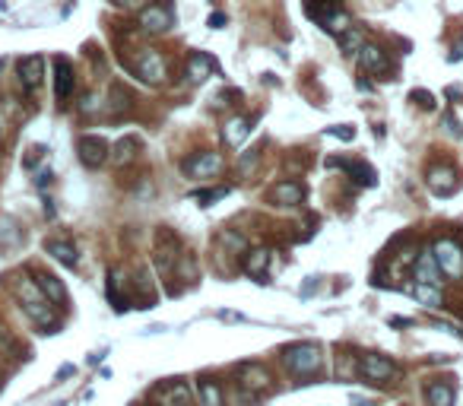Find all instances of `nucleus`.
Listing matches in <instances>:
<instances>
[{
    "instance_id": "f257e3e1",
    "label": "nucleus",
    "mask_w": 463,
    "mask_h": 406,
    "mask_svg": "<svg viewBox=\"0 0 463 406\" xmlns=\"http://www.w3.org/2000/svg\"><path fill=\"white\" fill-rule=\"evenodd\" d=\"M283 362L292 375H314L321 365V349L314 343H292L283 349Z\"/></svg>"
},
{
    "instance_id": "f03ea898",
    "label": "nucleus",
    "mask_w": 463,
    "mask_h": 406,
    "mask_svg": "<svg viewBox=\"0 0 463 406\" xmlns=\"http://www.w3.org/2000/svg\"><path fill=\"white\" fill-rule=\"evenodd\" d=\"M432 254H435V261H438L441 276H448V279L463 276V248L454 238H438L432 245Z\"/></svg>"
},
{
    "instance_id": "7ed1b4c3",
    "label": "nucleus",
    "mask_w": 463,
    "mask_h": 406,
    "mask_svg": "<svg viewBox=\"0 0 463 406\" xmlns=\"http://www.w3.org/2000/svg\"><path fill=\"white\" fill-rule=\"evenodd\" d=\"M76 152H80V162L86 168H98L108 162V152H112V146H108V140L98 134H82L80 140H76Z\"/></svg>"
},
{
    "instance_id": "20e7f679",
    "label": "nucleus",
    "mask_w": 463,
    "mask_h": 406,
    "mask_svg": "<svg viewBox=\"0 0 463 406\" xmlns=\"http://www.w3.org/2000/svg\"><path fill=\"white\" fill-rule=\"evenodd\" d=\"M426 184H428V191H432L435 197H451L460 181H457L454 166H432V168H428V175H426Z\"/></svg>"
},
{
    "instance_id": "39448f33",
    "label": "nucleus",
    "mask_w": 463,
    "mask_h": 406,
    "mask_svg": "<svg viewBox=\"0 0 463 406\" xmlns=\"http://www.w3.org/2000/svg\"><path fill=\"white\" fill-rule=\"evenodd\" d=\"M330 168H343L359 188H374L378 184V172H374L368 162H349V159H327Z\"/></svg>"
},
{
    "instance_id": "423d86ee",
    "label": "nucleus",
    "mask_w": 463,
    "mask_h": 406,
    "mask_svg": "<svg viewBox=\"0 0 463 406\" xmlns=\"http://www.w3.org/2000/svg\"><path fill=\"white\" fill-rule=\"evenodd\" d=\"M184 175H191V178H213V175H219V168H222V159L216 156V152H194L191 159H184Z\"/></svg>"
},
{
    "instance_id": "0eeeda50",
    "label": "nucleus",
    "mask_w": 463,
    "mask_h": 406,
    "mask_svg": "<svg viewBox=\"0 0 463 406\" xmlns=\"http://www.w3.org/2000/svg\"><path fill=\"white\" fill-rule=\"evenodd\" d=\"M359 369H362V375H365L368 381H390V378H396V365L390 359H384V355H378V353L362 355Z\"/></svg>"
},
{
    "instance_id": "6e6552de",
    "label": "nucleus",
    "mask_w": 463,
    "mask_h": 406,
    "mask_svg": "<svg viewBox=\"0 0 463 406\" xmlns=\"http://www.w3.org/2000/svg\"><path fill=\"white\" fill-rule=\"evenodd\" d=\"M137 73L146 80V83H162L165 80V60L159 51H152V48H146V51H140V58H137Z\"/></svg>"
},
{
    "instance_id": "1a4fd4ad",
    "label": "nucleus",
    "mask_w": 463,
    "mask_h": 406,
    "mask_svg": "<svg viewBox=\"0 0 463 406\" xmlns=\"http://www.w3.org/2000/svg\"><path fill=\"white\" fill-rule=\"evenodd\" d=\"M42 76H45V58L29 54L19 60V83L26 86V92H35L42 86Z\"/></svg>"
},
{
    "instance_id": "9d476101",
    "label": "nucleus",
    "mask_w": 463,
    "mask_h": 406,
    "mask_svg": "<svg viewBox=\"0 0 463 406\" xmlns=\"http://www.w3.org/2000/svg\"><path fill=\"white\" fill-rule=\"evenodd\" d=\"M412 279H416V283H428V286H441V270H438V261H435L432 248L416 257V263H412Z\"/></svg>"
},
{
    "instance_id": "9b49d317",
    "label": "nucleus",
    "mask_w": 463,
    "mask_h": 406,
    "mask_svg": "<svg viewBox=\"0 0 463 406\" xmlns=\"http://www.w3.org/2000/svg\"><path fill=\"white\" fill-rule=\"evenodd\" d=\"M35 286L42 289V295L51 301L54 308H64V305H67V286H64L54 273H35Z\"/></svg>"
},
{
    "instance_id": "f8f14e48",
    "label": "nucleus",
    "mask_w": 463,
    "mask_h": 406,
    "mask_svg": "<svg viewBox=\"0 0 463 406\" xmlns=\"http://www.w3.org/2000/svg\"><path fill=\"white\" fill-rule=\"evenodd\" d=\"M73 67H70L67 58H58L54 60V96H58V102H67L70 96H73Z\"/></svg>"
},
{
    "instance_id": "ddd939ff",
    "label": "nucleus",
    "mask_w": 463,
    "mask_h": 406,
    "mask_svg": "<svg viewBox=\"0 0 463 406\" xmlns=\"http://www.w3.org/2000/svg\"><path fill=\"white\" fill-rule=\"evenodd\" d=\"M270 200L277 203V206H299L305 200V184H299V181H279L270 191Z\"/></svg>"
},
{
    "instance_id": "4468645a",
    "label": "nucleus",
    "mask_w": 463,
    "mask_h": 406,
    "mask_svg": "<svg viewBox=\"0 0 463 406\" xmlns=\"http://www.w3.org/2000/svg\"><path fill=\"white\" fill-rule=\"evenodd\" d=\"M213 70H219V64L207 51L187 54V76H191V83H203L207 76H213Z\"/></svg>"
},
{
    "instance_id": "2eb2a0df",
    "label": "nucleus",
    "mask_w": 463,
    "mask_h": 406,
    "mask_svg": "<svg viewBox=\"0 0 463 406\" xmlns=\"http://www.w3.org/2000/svg\"><path fill=\"white\" fill-rule=\"evenodd\" d=\"M238 381L245 384L247 391H267V387H270L267 369L257 365V362H241V365H238Z\"/></svg>"
},
{
    "instance_id": "dca6fc26",
    "label": "nucleus",
    "mask_w": 463,
    "mask_h": 406,
    "mask_svg": "<svg viewBox=\"0 0 463 406\" xmlns=\"http://www.w3.org/2000/svg\"><path fill=\"white\" fill-rule=\"evenodd\" d=\"M108 301H112V308L118 311V315H124V311L134 305L130 295L124 292V273L121 270H108Z\"/></svg>"
},
{
    "instance_id": "f3484780",
    "label": "nucleus",
    "mask_w": 463,
    "mask_h": 406,
    "mask_svg": "<svg viewBox=\"0 0 463 406\" xmlns=\"http://www.w3.org/2000/svg\"><path fill=\"white\" fill-rule=\"evenodd\" d=\"M140 26L146 32H165L172 26V13L162 7V3H152V7H143L140 10Z\"/></svg>"
},
{
    "instance_id": "a211bd4d",
    "label": "nucleus",
    "mask_w": 463,
    "mask_h": 406,
    "mask_svg": "<svg viewBox=\"0 0 463 406\" xmlns=\"http://www.w3.org/2000/svg\"><path fill=\"white\" fill-rule=\"evenodd\" d=\"M156 397L162 400V406H187L191 403V387L184 381H168L156 391Z\"/></svg>"
},
{
    "instance_id": "6ab92c4d",
    "label": "nucleus",
    "mask_w": 463,
    "mask_h": 406,
    "mask_svg": "<svg viewBox=\"0 0 463 406\" xmlns=\"http://www.w3.org/2000/svg\"><path fill=\"white\" fill-rule=\"evenodd\" d=\"M359 64L365 73H387V54L378 45H362L359 48Z\"/></svg>"
},
{
    "instance_id": "aec40b11",
    "label": "nucleus",
    "mask_w": 463,
    "mask_h": 406,
    "mask_svg": "<svg viewBox=\"0 0 463 406\" xmlns=\"http://www.w3.org/2000/svg\"><path fill=\"white\" fill-rule=\"evenodd\" d=\"M267 263H270V251L267 248H251L245 254V273L247 276H257V283H270L267 276H263V270H267Z\"/></svg>"
},
{
    "instance_id": "412c9836",
    "label": "nucleus",
    "mask_w": 463,
    "mask_h": 406,
    "mask_svg": "<svg viewBox=\"0 0 463 406\" xmlns=\"http://www.w3.org/2000/svg\"><path fill=\"white\" fill-rule=\"evenodd\" d=\"M137 150H140V140H137L134 134H128V136H121L118 143L112 146L108 159H112L114 166H128V162H134V159H137Z\"/></svg>"
},
{
    "instance_id": "4be33fe9",
    "label": "nucleus",
    "mask_w": 463,
    "mask_h": 406,
    "mask_svg": "<svg viewBox=\"0 0 463 406\" xmlns=\"http://www.w3.org/2000/svg\"><path fill=\"white\" fill-rule=\"evenodd\" d=\"M426 400H428V406H454L457 387L451 381H435L426 387Z\"/></svg>"
},
{
    "instance_id": "5701e85b",
    "label": "nucleus",
    "mask_w": 463,
    "mask_h": 406,
    "mask_svg": "<svg viewBox=\"0 0 463 406\" xmlns=\"http://www.w3.org/2000/svg\"><path fill=\"white\" fill-rule=\"evenodd\" d=\"M251 124H254V118H232L222 127V140L229 146H241L247 140V134H251Z\"/></svg>"
},
{
    "instance_id": "b1692460",
    "label": "nucleus",
    "mask_w": 463,
    "mask_h": 406,
    "mask_svg": "<svg viewBox=\"0 0 463 406\" xmlns=\"http://www.w3.org/2000/svg\"><path fill=\"white\" fill-rule=\"evenodd\" d=\"M45 251H48V254H51L58 263H64V267H76V263H80V257H76V248L70 245V241H64V238L45 241Z\"/></svg>"
},
{
    "instance_id": "393cba45",
    "label": "nucleus",
    "mask_w": 463,
    "mask_h": 406,
    "mask_svg": "<svg viewBox=\"0 0 463 406\" xmlns=\"http://www.w3.org/2000/svg\"><path fill=\"white\" fill-rule=\"evenodd\" d=\"M406 292L412 295L416 301L428 305V308H441L444 305V295H441V286H428V283H412Z\"/></svg>"
},
{
    "instance_id": "a878e982",
    "label": "nucleus",
    "mask_w": 463,
    "mask_h": 406,
    "mask_svg": "<svg viewBox=\"0 0 463 406\" xmlns=\"http://www.w3.org/2000/svg\"><path fill=\"white\" fill-rule=\"evenodd\" d=\"M197 394H200V406H222V387L213 378H200Z\"/></svg>"
},
{
    "instance_id": "bb28decb",
    "label": "nucleus",
    "mask_w": 463,
    "mask_h": 406,
    "mask_svg": "<svg viewBox=\"0 0 463 406\" xmlns=\"http://www.w3.org/2000/svg\"><path fill=\"white\" fill-rule=\"evenodd\" d=\"M365 45V35H362L359 29H346V32H340V48H343V54H356L359 48Z\"/></svg>"
},
{
    "instance_id": "cd10ccee",
    "label": "nucleus",
    "mask_w": 463,
    "mask_h": 406,
    "mask_svg": "<svg viewBox=\"0 0 463 406\" xmlns=\"http://www.w3.org/2000/svg\"><path fill=\"white\" fill-rule=\"evenodd\" d=\"M261 156H263V143H257V146H251V150L245 152V156L238 159V172L241 175H247V172H254V166L261 162Z\"/></svg>"
},
{
    "instance_id": "c85d7f7f",
    "label": "nucleus",
    "mask_w": 463,
    "mask_h": 406,
    "mask_svg": "<svg viewBox=\"0 0 463 406\" xmlns=\"http://www.w3.org/2000/svg\"><path fill=\"white\" fill-rule=\"evenodd\" d=\"M194 197L200 206H209V203H216V200H222V197H229V188H216V191H194Z\"/></svg>"
},
{
    "instance_id": "c756f323",
    "label": "nucleus",
    "mask_w": 463,
    "mask_h": 406,
    "mask_svg": "<svg viewBox=\"0 0 463 406\" xmlns=\"http://www.w3.org/2000/svg\"><path fill=\"white\" fill-rule=\"evenodd\" d=\"M410 102H412V105H419L422 112H435V96L428 89H412L410 92Z\"/></svg>"
},
{
    "instance_id": "7c9ffc66",
    "label": "nucleus",
    "mask_w": 463,
    "mask_h": 406,
    "mask_svg": "<svg viewBox=\"0 0 463 406\" xmlns=\"http://www.w3.org/2000/svg\"><path fill=\"white\" fill-rule=\"evenodd\" d=\"M327 136H340V140L352 143V140H356V127H352V124H340V127H327Z\"/></svg>"
},
{
    "instance_id": "2f4dec72",
    "label": "nucleus",
    "mask_w": 463,
    "mask_h": 406,
    "mask_svg": "<svg viewBox=\"0 0 463 406\" xmlns=\"http://www.w3.org/2000/svg\"><path fill=\"white\" fill-rule=\"evenodd\" d=\"M444 127H448V134H451V136H463L460 124H457V118H454L451 112H444Z\"/></svg>"
},
{
    "instance_id": "473e14b6",
    "label": "nucleus",
    "mask_w": 463,
    "mask_h": 406,
    "mask_svg": "<svg viewBox=\"0 0 463 406\" xmlns=\"http://www.w3.org/2000/svg\"><path fill=\"white\" fill-rule=\"evenodd\" d=\"M225 23H229V16L219 13V10H216V13H209V19H207L209 29H225Z\"/></svg>"
},
{
    "instance_id": "72a5a7b5",
    "label": "nucleus",
    "mask_w": 463,
    "mask_h": 406,
    "mask_svg": "<svg viewBox=\"0 0 463 406\" xmlns=\"http://www.w3.org/2000/svg\"><path fill=\"white\" fill-rule=\"evenodd\" d=\"M42 156H45V146H32V150H29V156H26V168H32V166H35V162H38Z\"/></svg>"
},
{
    "instance_id": "f704fd0d",
    "label": "nucleus",
    "mask_w": 463,
    "mask_h": 406,
    "mask_svg": "<svg viewBox=\"0 0 463 406\" xmlns=\"http://www.w3.org/2000/svg\"><path fill=\"white\" fill-rule=\"evenodd\" d=\"M390 327H412V324H416V321H412V317H390Z\"/></svg>"
},
{
    "instance_id": "c9c22d12",
    "label": "nucleus",
    "mask_w": 463,
    "mask_h": 406,
    "mask_svg": "<svg viewBox=\"0 0 463 406\" xmlns=\"http://www.w3.org/2000/svg\"><path fill=\"white\" fill-rule=\"evenodd\" d=\"M444 96H448V98H463V86H448Z\"/></svg>"
},
{
    "instance_id": "e433bc0d",
    "label": "nucleus",
    "mask_w": 463,
    "mask_h": 406,
    "mask_svg": "<svg viewBox=\"0 0 463 406\" xmlns=\"http://www.w3.org/2000/svg\"><path fill=\"white\" fill-rule=\"evenodd\" d=\"M73 371H76V369H73V365H64V369H60V371H58V378H70V375H73Z\"/></svg>"
},
{
    "instance_id": "4c0bfd02",
    "label": "nucleus",
    "mask_w": 463,
    "mask_h": 406,
    "mask_svg": "<svg viewBox=\"0 0 463 406\" xmlns=\"http://www.w3.org/2000/svg\"><path fill=\"white\" fill-rule=\"evenodd\" d=\"M45 184H51V172H42V178H38V188H45Z\"/></svg>"
},
{
    "instance_id": "58836bf2",
    "label": "nucleus",
    "mask_w": 463,
    "mask_h": 406,
    "mask_svg": "<svg viewBox=\"0 0 463 406\" xmlns=\"http://www.w3.org/2000/svg\"><path fill=\"white\" fill-rule=\"evenodd\" d=\"M114 3H121V7H140L143 0H114Z\"/></svg>"
},
{
    "instance_id": "ea45409f",
    "label": "nucleus",
    "mask_w": 463,
    "mask_h": 406,
    "mask_svg": "<svg viewBox=\"0 0 463 406\" xmlns=\"http://www.w3.org/2000/svg\"><path fill=\"white\" fill-rule=\"evenodd\" d=\"M0 67H3V60H0Z\"/></svg>"
},
{
    "instance_id": "a19ab883",
    "label": "nucleus",
    "mask_w": 463,
    "mask_h": 406,
    "mask_svg": "<svg viewBox=\"0 0 463 406\" xmlns=\"http://www.w3.org/2000/svg\"><path fill=\"white\" fill-rule=\"evenodd\" d=\"M58 406H64V403H58Z\"/></svg>"
},
{
    "instance_id": "79ce46f5",
    "label": "nucleus",
    "mask_w": 463,
    "mask_h": 406,
    "mask_svg": "<svg viewBox=\"0 0 463 406\" xmlns=\"http://www.w3.org/2000/svg\"><path fill=\"white\" fill-rule=\"evenodd\" d=\"M209 3H213V0H209Z\"/></svg>"
},
{
    "instance_id": "37998d69",
    "label": "nucleus",
    "mask_w": 463,
    "mask_h": 406,
    "mask_svg": "<svg viewBox=\"0 0 463 406\" xmlns=\"http://www.w3.org/2000/svg\"><path fill=\"white\" fill-rule=\"evenodd\" d=\"M187 406H191V403H187Z\"/></svg>"
}]
</instances>
